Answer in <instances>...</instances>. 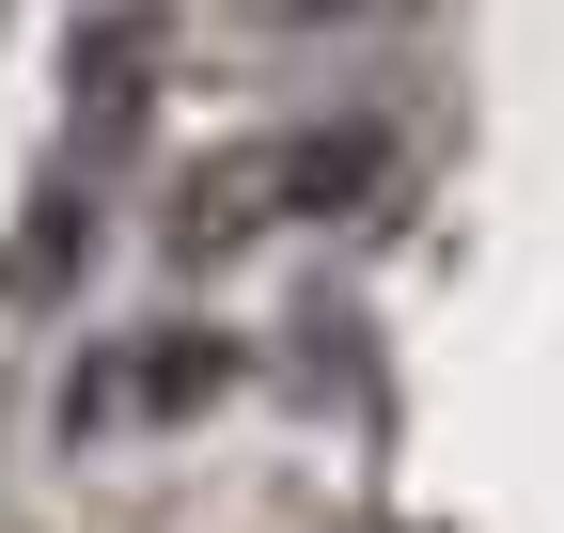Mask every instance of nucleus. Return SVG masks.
<instances>
[{
  "label": "nucleus",
  "mask_w": 564,
  "mask_h": 533,
  "mask_svg": "<svg viewBox=\"0 0 564 533\" xmlns=\"http://www.w3.org/2000/svg\"><path fill=\"white\" fill-rule=\"evenodd\" d=\"M361 188H377V126H282V142H236V157L188 173L173 236L220 251V236H267V220H329V205H361Z\"/></svg>",
  "instance_id": "obj_1"
},
{
  "label": "nucleus",
  "mask_w": 564,
  "mask_h": 533,
  "mask_svg": "<svg viewBox=\"0 0 564 533\" xmlns=\"http://www.w3.org/2000/svg\"><path fill=\"white\" fill-rule=\"evenodd\" d=\"M188 392H220V346L158 329V361H110V377H79V424H110V409H188Z\"/></svg>",
  "instance_id": "obj_2"
}]
</instances>
